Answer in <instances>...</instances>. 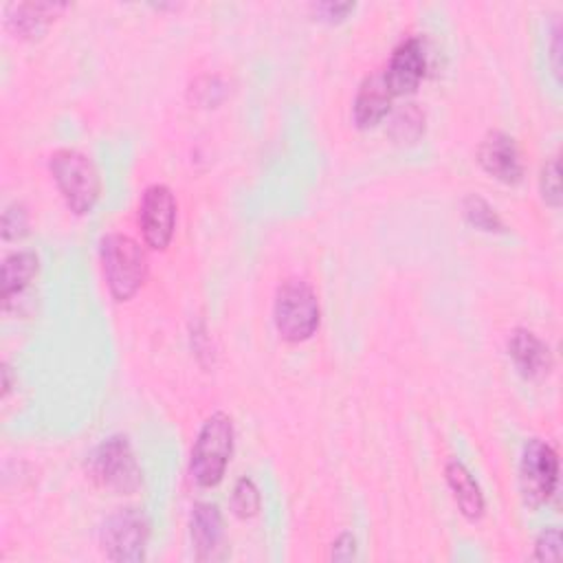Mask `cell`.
Wrapping results in <instances>:
<instances>
[{
  "instance_id": "6da1fadb",
  "label": "cell",
  "mask_w": 563,
  "mask_h": 563,
  "mask_svg": "<svg viewBox=\"0 0 563 563\" xmlns=\"http://www.w3.org/2000/svg\"><path fill=\"white\" fill-rule=\"evenodd\" d=\"M233 422L227 413L216 411L202 422L189 460V473L198 486L211 488L222 482L233 453Z\"/></svg>"
},
{
  "instance_id": "7a4b0ae2",
  "label": "cell",
  "mask_w": 563,
  "mask_h": 563,
  "mask_svg": "<svg viewBox=\"0 0 563 563\" xmlns=\"http://www.w3.org/2000/svg\"><path fill=\"white\" fill-rule=\"evenodd\" d=\"M48 167L68 209L77 216L90 213L101 194V178L92 158L79 150L64 147L51 154Z\"/></svg>"
},
{
  "instance_id": "3957f363",
  "label": "cell",
  "mask_w": 563,
  "mask_h": 563,
  "mask_svg": "<svg viewBox=\"0 0 563 563\" xmlns=\"http://www.w3.org/2000/svg\"><path fill=\"white\" fill-rule=\"evenodd\" d=\"M99 253L110 295L117 301L134 297L147 275V257L139 242L123 233H108L101 240Z\"/></svg>"
},
{
  "instance_id": "277c9868",
  "label": "cell",
  "mask_w": 563,
  "mask_h": 563,
  "mask_svg": "<svg viewBox=\"0 0 563 563\" xmlns=\"http://www.w3.org/2000/svg\"><path fill=\"white\" fill-rule=\"evenodd\" d=\"M273 321L284 341L301 343L310 339L321 321L317 295L301 279H288L277 288Z\"/></svg>"
},
{
  "instance_id": "5b68a950",
  "label": "cell",
  "mask_w": 563,
  "mask_h": 563,
  "mask_svg": "<svg viewBox=\"0 0 563 563\" xmlns=\"http://www.w3.org/2000/svg\"><path fill=\"white\" fill-rule=\"evenodd\" d=\"M90 477L119 495H130L141 486V466L125 435H110L88 457Z\"/></svg>"
},
{
  "instance_id": "8992f818",
  "label": "cell",
  "mask_w": 563,
  "mask_h": 563,
  "mask_svg": "<svg viewBox=\"0 0 563 563\" xmlns=\"http://www.w3.org/2000/svg\"><path fill=\"white\" fill-rule=\"evenodd\" d=\"M519 484L526 504L532 508L552 499L559 484V455L548 442L539 438L528 440L519 462Z\"/></svg>"
},
{
  "instance_id": "52a82bcc",
  "label": "cell",
  "mask_w": 563,
  "mask_h": 563,
  "mask_svg": "<svg viewBox=\"0 0 563 563\" xmlns=\"http://www.w3.org/2000/svg\"><path fill=\"white\" fill-rule=\"evenodd\" d=\"M147 534L145 515L136 508H121L103 521L101 545L112 561H141L145 556Z\"/></svg>"
},
{
  "instance_id": "ba28073f",
  "label": "cell",
  "mask_w": 563,
  "mask_h": 563,
  "mask_svg": "<svg viewBox=\"0 0 563 563\" xmlns=\"http://www.w3.org/2000/svg\"><path fill=\"white\" fill-rule=\"evenodd\" d=\"M139 224L150 249L163 251L169 246L176 229V198L167 185L154 183L143 191Z\"/></svg>"
},
{
  "instance_id": "9c48e42d",
  "label": "cell",
  "mask_w": 563,
  "mask_h": 563,
  "mask_svg": "<svg viewBox=\"0 0 563 563\" xmlns=\"http://www.w3.org/2000/svg\"><path fill=\"white\" fill-rule=\"evenodd\" d=\"M477 163L486 174L506 185H517L523 178L521 152L506 132H488L477 147Z\"/></svg>"
},
{
  "instance_id": "30bf717a",
  "label": "cell",
  "mask_w": 563,
  "mask_h": 563,
  "mask_svg": "<svg viewBox=\"0 0 563 563\" xmlns=\"http://www.w3.org/2000/svg\"><path fill=\"white\" fill-rule=\"evenodd\" d=\"M424 70H427V55H424L422 42L418 37H407L394 48L387 70L383 73L389 90L394 92V97H398V95L413 92L422 81Z\"/></svg>"
},
{
  "instance_id": "8fae6325",
  "label": "cell",
  "mask_w": 563,
  "mask_h": 563,
  "mask_svg": "<svg viewBox=\"0 0 563 563\" xmlns=\"http://www.w3.org/2000/svg\"><path fill=\"white\" fill-rule=\"evenodd\" d=\"M508 354L517 367V372L528 380H539L550 374L554 358L548 347L534 332L526 328H517L508 339Z\"/></svg>"
},
{
  "instance_id": "7c38bea8",
  "label": "cell",
  "mask_w": 563,
  "mask_h": 563,
  "mask_svg": "<svg viewBox=\"0 0 563 563\" xmlns=\"http://www.w3.org/2000/svg\"><path fill=\"white\" fill-rule=\"evenodd\" d=\"M391 99H394V92L387 86L385 73L378 70L367 75L358 86V92L354 99V123L358 128H374L387 117L391 108Z\"/></svg>"
},
{
  "instance_id": "4fadbf2b",
  "label": "cell",
  "mask_w": 563,
  "mask_h": 563,
  "mask_svg": "<svg viewBox=\"0 0 563 563\" xmlns=\"http://www.w3.org/2000/svg\"><path fill=\"white\" fill-rule=\"evenodd\" d=\"M189 532H191V543L196 548V559L198 561L213 559L222 548L220 543L224 537V523L218 506L209 501H198L191 510Z\"/></svg>"
},
{
  "instance_id": "5bb4252c",
  "label": "cell",
  "mask_w": 563,
  "mask_h": 563,
  "mask_svg": "<svg viewBox=\"0 0 563 563\" xmlns=\"http://www.w3.org/2000/svg\"><path fill=\"white\" fill-rule=\"evenodd\" d=\"M444 475H446V484L453 493V499L460 508V512L468 519V521H479L486 508L484 495L479 484L475 482L473 473L457 460L446 462L444 466Z\"/></svg>"
},
{
  "instance_id": "9a60e30c",
  "label": "cell",
  "mask_w": 563,
  "mask_h": 563,
  "mask_svg": "<svg viewBox=\"0 0 563 563\" xmlns=\"http://www.w3.org/2000/svg\"><path fill=\"white\" fill-rule=\"evenodd\" d=\"M37 255L33 251H13L2 260L0 286H2V303L11 306L35 279L37 275Z\"/></svg>"
},
{
  "instance_id": "2e32d148",
  "label": "cell",
  "mask_w": 563,
  "mask_h": 563,
  "mask_svg": "<svg viewBox=\"0 0 563 563\" xmlns=\"http://www.w3.org/2000/svg\"><path fill=\"white\" fill-rule=\"evenodd\" d=\"M64 9V4H51V2H24L15 4L9 15V22L20 35H40L53 20L55 15Z\"/></svg>"
},
{
  "instance_id": "e0dca14e",
  "label": "cell",
  "mask_w": 563,
  "mask_h": 563,
  "mask_svg": "<svg viewBox=\"0 0 563 563\" xmlns=\"http://www.w3.org/2000/svg\"><path fill=\"white\" fill-rule=\"evenodd\" d=\"M462 213L466 218V222L479 231L486 233H501L506 229L504 220L499 218V213L477 194H471L462 200Z\"/></svg>"
},
{
  "instance_id": "ac0fdd59",
  "label": "cell",
  "mask_w": 563,
  "mask_h": 563,
  "mask_svg": "<svg viewBox=\"0 0 563 563\" xmlns=\"http://www.w3.org/2000/svg\"><path fill=\"white\" fill-rule=\"evenodd\" d=\"M424 132V114L416 108V103H407L391 119L389 134L398 143H413Z\"/></svg>"
},
{
  "instance_id": "d6986e66",
  "label": "cell",
  "mask_w": 563,
  "mask_h": 563,
  "mask_svg": "<svg viewBox=\"0 0 563 563\" xmlns=\"http://www.w3.org/2000/svg\"><path fill=\"white\" fill-rule=\"evenodd\" d=\"M231 508L240 519H251L260 510V490L251 477H240L231 493Z\"/></svg>"
},
{
  "instance_id": "ffe728a7",
  "label": "cell",
  "mask_w": 563,
  "mask_h": 563,
  "mask_svg": "<svg viewBox=\"0 0 563 563\" xmlns=\"http://www.w3.org/2000/svg\"><path fill=\"white\" fill-rule=\"evenodd\" d=\"M539 187H541V196L550 207H559L561 205V176H559V161L556 156H552L543 167H541V176H539Z\"/></svg>"
},
{
  "instance_id": "44dd1931",
  "label": "cell",
  "mask_w": 563,
  "mask_h": 563,
  "mask_svg": "<svg viewBox=\"0 0 563 563\" xmlns=\"http://www.w3.org/2000/svg\"><path fill=\"white\" fill-rule=\"evenodd\" d=\"M29 231V213L20 202H11L2 211V238L20 240Z\"/></svg>"
},
{
  "instance_id": "7402d4cb",
  "label": "cell",
  "mask_w": 563,
  "mask_h": 563,
  "mask_svg": "<svg viewBox=\"0 0 563 563\" xmlns=\"http://www.w3.org/2000/svg\"><path fill=\"white\" fill-rule=\"evenodd\" d=\"M561 530L550 526L534 541V559L537 561H559L561 559Z\"/></svg>"
},
{
  "instance_id": "603a6c76",
  "label": "cell",
  "mask_w": 563,
  "mask_h": 563,
  "mask_svg": "<svg viewBox=\"0 0 563 563\" xmlns=\"http://www.w3.org/2000/svg\"><path fill=\"white\" fill-rule=\"evenodd\" d=\"M356 554V539L350 534V532H343L334 539L332 543V559L334 561H347V559H354Z\"/></svg>"
},
{
  "instance_id": "cb8c5ba5",
  "label": "cell",
  "mask_w": 563,
  "mask_h": 563,
  "mask_svg": "<svg viewBox=\"0 0 563 563\" xmlns=\"http://www.w3.org/2000/svg\"><path fill=\"white\" fill-rule=\"evenodd\" d=\"M317 13L323 15V20H343L350 11H354V4L352 2H323V4H317L314 7Z\"/></svg>"
}]
</instances>
